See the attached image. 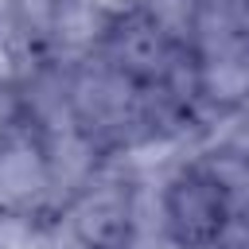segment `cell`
I'll use <instances>...</instances> for the list:
<instances>
[{
    "mask_svg": "<svg viewBox=\"0 0 249 249\" xmlns=\"http://www.w3.org/2000/svg\"><path fill=\"white\" fill-rule=\"evenodd\" d=\"M27 128H31V105L23 86L12 78H0V148H8Z\"/></svg>",
    "mask_w": 249,
    "mask_h": 249,
    "instance_id": "cell-1",
    "label": "cell"
}]
</instances>
